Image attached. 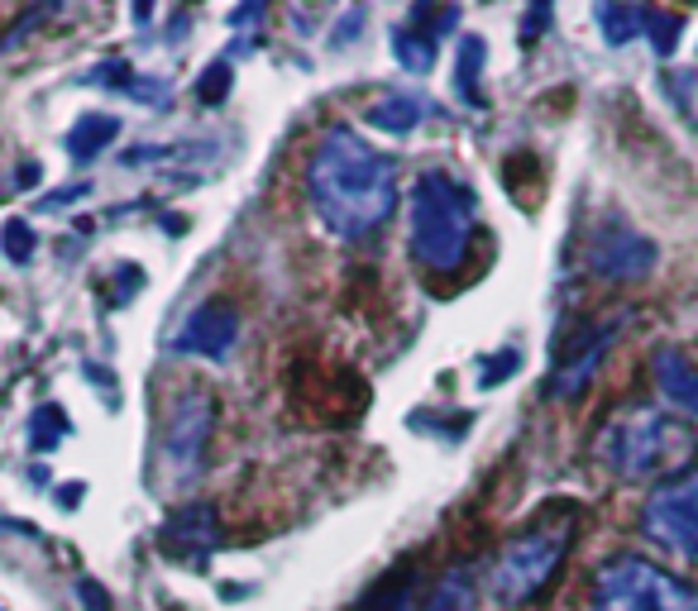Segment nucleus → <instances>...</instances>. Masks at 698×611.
<instances>
[{"instance_id": "29", "label": "nucleus", "mask_w": 698, "mask_h": 611, "mask_svg": "<svg viewBox=\"0 0 698 611\" xmlns=\"http://www.w3.org/2000/svg\"><path fill=\"white\" fill-rule=\"evenodd\" d=\"M77 598L87 602V611H110V592L97 583V578H77Z\"/></svg>"}, {"instance_id": "21", "label": "nucleus", "mask_w": 698, "mask_h": 611, "mask_svg": "<svg viewBox=\"0 0 698 611\" xmlns=\"http://www.w3.org/2000/svg\"><path fill=\"white\" fill-rule=\"evenodd\" d=\"M34 249H39V234H34V224H29V220L10 216L6 224H0V253H6L14 268L34 263Z\"/></svg>"}, {"instance_id": "32", "label": "nucleus", "mask_w": 698, "mask_h": 611, "mask_svg": "<svg viewBox=\"0 0 698 611\" xmlns=\"http://www.w3.org/2000/svg\"><path fill=\"white\" fill-rule=\"evenodd\" d=\"M263 10H268V0H240V6L230 10V24H249V20H259Z\"/></svg>"}, {"instance_id": "2", "label": "nucleus", "mask_w": 698, "mask_h": 611, "mask_svg": "<svg viewBox=\"0 0 698 611\" xmlns=\"http://www.w3.org/2000/svg\"><path fill=\"white\" fill-rule=\"evenodd\" d=\"M698 430L665 411H617L594 440V459L622 482H665L694 469Z\"/></svg>"}, {"instance_id": "12", "label": "nucleus", "mask_w": 698, "mask_h": 611, "mask_svg": "<svg viewBox=\"0 0 698 611\" xmlns=\"http://www.w3.org/2000/svg\"><path fill=\"white\" fill-rule=\"evenodd\" d=\"M656 388L665 392V401L679 411L698 415V363L685 349H656Z\"/></svg>"}, {"instance_id": "4", "label": "nucleus", "mask_w": 698, "mask_h": 611, "mask_svg": "<svg viewBox=\"0 0 698 611\" xmlns=\"http://www.w3.org/2000/svg\"><path fill=\"white\" fill-rule=\"evenodd\" d=\"M575 507H550L541 521H531L517 540H507V550L493 564V598L502 607H521L531 598H541V588L560 573L569 544H575Z\"/></svg>"}, {"instance_id": "9", "label": "nucleus", "mask_w": 698, "mask_h": 611, "mask_svg": "<svg viewBox=\"0 0 698 611\" xmlns=\"http://www.w3.org/2000/svg\"><path fill=\"white\" fill-rule=\"evenodd\" d=\"M235 340H240V311H235L226 297H211L182 320V330L172 344L182 353H197V359H226L235 349Z\"/></svg>"}, {"instance_id": "3", "label": "nucleus", "mask_w": 698, "mask_h": 611, "mask_svg": "<svg viewBox=\"0 0 698 611\" xmlns=\"http://www.w3.org/2000/svg\"><path fill=\"white\" fill-rule=\"evenodd\" d=\"M479 197L450 172H421L411 187V259L431 272H455L469 259Z\"/></svg>"}, {"instance_id": "30", "label": "nucleus", "mask_w": 698, "mask_h": 611, "mask_svg": "<svg viewBox=\"0 0 698 611\" xmlns=\"http://www.w3.org/2000/svg\"><path fill=\"white\" fill-rule=\"evenodd\" d=\"M87 182H72V187H62V191H53V197H43L39 201V211H62V206H72V201H82L87 197Z\"/></svg>"}, {"instance_id": "5", "label": "nucleus", "mask_w": 698, "mask_h": 611, "mask_svg": "<svg viewBox=\"0 0 698 611\" xmlns=\"http://www.w3.org/2000/svg\"><path fill=\"white\" fill-rule=\"evenodd\" d=\"M589 611H698V588L646 554H617L594 573Z\"/></svg>"}, {"instance_id": "13", "label": "nucleus", "mask_w": 698, "mask_h": 611, "mask_svg": "<svg viewBox=\"0 0 698 611\" xmlns=\"http://www.w3.org/2000/svg\"><path fill=\"white\" fill-rule=\"evenodd\" d=\"M120 139V116H106V110H91V116H82L68 130V139H62V149H68L72 163H97V158L110 149V143Z\"/></svg>"}, {"instance_id": "7", "label": "nucleus", "mask_w": 698, "mask_h": 611, "mask_svg": "<svg viewBox=\"0 0 698 611\" xmlns=\"http://www.w3.org/2000/svg\"><path fill=\"white\" fill-rule=\"evenodd\" d=\"M584 259H589V272H598V278H608V282H637L656 268L660 253L641 230H631L622 220H602L589 234Z\"/></svg>"}, {"instance_id": "8", "label": "nucleus", "mask_w": 698, "mask_h": 611, "mask_svg": "<svg viewBox=\"0 0 698 611\" xmlns=\"http://www.w3.org/2000/svg\"><path fill=\"white\" fill-rule=\"evenodd\" d=\"M211 425H216V397L197 388L182 392L163 421V454L178 469H197L206 454V440H211Z\"/></svg>"}, {"instance_id": "31", "label": "nucleus", "mask_w": 698, "mask_h": 611, "mask_svg": "<svg viewBox=\"0 0 698 611\" xmlns=\"http://www.w3.org/2000/svg\"><path fill=\"white\" fill-rule=\"evenodd\" d=\"M359 24H363V10H349V14H345V24H336L330 43H336V48H340V43H355V29H359Z\"/></svg>"}, {"instance_id": "22", "label": "nucleus", "mask_w": 698, "mask_h": 611, "mask_svg": "<svg viewBox=\"0 0 698 611\" xmlns=\"http://www.w3.org/2000/svg\"><path fill=\"white\" fill-rule=\"evenodd\" d=\"M679 29H685L679 14H665V10L641 6V34H650V48H656L660 58H670L675 48H679Z\"/></svg>"}, {"instance_id": "23", "label": "nucleus", "mask_w": 698, "mask_h": 611, "mask_svg": "<svg viewBox=\"0 0 698 611\" xmlns=\"http://www.w3.org/2000/svg\"><path fill=\"white\" fill-rule=\"evenodd\" d=\"M68 435V415H62V407H39L34 411V421H29V449H34V454H49V449Z\"/></svg>"}, {"instance_id": "16", "label": "nucleus", "mask_w": 698, "mask_h": 611, "mask_svg": "<svg viewBox=\"0 0 698 611\" xmlns=\"http://www.w3.org/2000/svg\"><path fill=\"white\" fill-rule=\"evenodd\" d=\"M483 58H488V43L479 34H465L455 48V96L465 106H483V91H479V77H483Z\"/></svg>"}, {"instance_id": "20", "label": "nucleus", "mask_w": 698, "mask_h": 611, "mask_svg": "<svg viewBox=\"0 0 698 611\" xmlns=\"http://www.w3.org/2000/svg\"><path fill=\"white\" fill-rule=\"evenodd\" d=\"M392 53H398V62L407 72H431L436 68V39H426V34H417V29H392Z\"/></svg>"}, {"instance_id": "33", "label": "nucleus", "mask_w": 698, "mask_h": 611, "mask_svg": "<svg viewBox=\"0 0 698 611\" xmlns=\"http://www.w3.org/2000/svg\"><path fill=\"white\" fill-rule=\"evenodd\" d=\"M82 492H87L82 482H62V488H58V507H62V511L77 507V502H82Z\"/></svg>"}, {"instance_id": "10", "label": "nucleus", "mask_w": 698, "mask_h": 611, "mask_svg": "<svg viewBox=\"0 0 698 611\" xmlns=\"http://www.w3.org/2000/svg\"><path fill=\"white\" fill-rule=\"evenodd\" d=\"M216 507L206 502H192L182 511H172L163 535H158V544L172 554V559H192V564H206V554L216 550Z\"/></svg>"}, {"instance_id": "19", "label": "nucleus", "mask_w": 698, "mask_h": 611, "mask_svg": "<svg viewBox=\"0 0 698 611\" xmlns=\"http://www.w3.org/2000/svg\"><path fill=\"white\" fill-rule=\"evenodd\" d=\"M594 14H598L602 39H608L612 48H622V43H631L641 34V6H627V0H598Z\"/></svg>"}, {"instance_id": "25", "label": "nucleus", "mask_w": 698, "mask_h": 611, "mask_svg": "<svg viewBox=\"0 0 698 611\" xmlns=\"http://www.w3.org/2000/svg\"><path fill=\"white\" fill-rule=\"evenodd\" d=\"M82 82H91V87H116V91H130L134 87V72H130V62L124 58H116V62H101V68H91Z\"/></svg>"}, {"instance_id": "15", "label": "nucleus", "mask_w": 698, "mask_h": 611, "mask_svg": "<svg viewBox=\"0 0 698 611\" xmlns=\"http://www.w3.org/2000/svg\"><path fill=\"white\" fill-rule=\"evenodd\" d=\"M421 120H426V101L402 96V91L378 96V101L369 106V124H373V130H383V134H411Z\"/></svg>"}, {"instance_id": "35", "label": "nucleus", "mask_w": 698, "mask_h": 611, "mask_svg": "<svg viewBox=\"0 0 698 611\" xmlns=\"http://www.w3.org/2000/svg\"><path fill=\"white\" fill-rule=\"evenodd\" d=\"M39 163H29V158H24V163H20V187H39Z\"/></svg>"}, {"instance_id": "14", "label": "nucleus", "mask_w": 698, "mask_h": 611, "mask_svg": "<svg viewBox=\"0 0 698 611\" xmlns=\"http://www.w3.org/2000/svg\"><path fill=\"white\" fill-rule=\"evenodd\" d=\"M411 598H417V569L402 564V569H392L388 578H378V583L363 592L349 611H411Z\"/></svg>"}, {"instance_id": "26", "label": "nucleus", "mask_w": 698, "mask_h": 611, "mask_svg": "<svg viewBox=\"0 0 698 611\" xmlns=\"http://www.w3.org/2000/svg\"><path fill=\"white\" fill-rule=\"evenodd\" d=\"M521 368V353L517 349H502L498 359H488L483 363V378H479V388H498V382H507Z\"/></svg>"}, {"instance_id": "6", "label": "nucleus", "mask_w": 698, "mask_h": 611, "mask_svg": "<svg viewBox=\"0 0 698 611\" xmlns=\"http://www.w3.org/2000/svg\"><path fill=\"white\" fill-rule=\"evenodd\" d=\"M641 530L660 550L698 564V463L650 488L641 507Z\"/></svg>"}, {"instance_id": "34", "label": "nucleus", "mask_w": 698, "mask_h": 611, "mask_svg": "<svg viewBox=\"0 0 698 611\" xmlns=\"http://www.w3.org/2000/svg\"><path fill=\"white\" fill-rule=\"evenodd\" d=\"M130 14H134V24L144 29V24L153 20V0H134V10H130Z\"/></svg>"}, {"instance_id": "17", "label": "nucleus", "mask_w": 698, "mask_h": 611, "mask_svg": "<svg viewBox=\"0 0 698 611\" xmlns=\"http://www.w3.org/2000/svg\"><path fill=\"white\" fill-rule=\"evenodd\" d=\"M407 29H417L426 39H446L459 29V0H411L407 10Z\"/></svg>"}, {"instance_id": "18", "label": "nucleus", "mask_w": 698, "mask_h": 611, "mask_svg": "<svg viewBox=\"0 0 698 611\" xmlns=\"http://www.w3.org/2000/svg\"><path fill=\"white\" fill-rule=\"evenodd\" d=\"M426 611H479V583H473V573L469 569H450L436 583Z\"/></svg>"}, {"instance_id": "1", "label": "nucleus", "mask_w": 698, "mask_h": 611, "mask_svg": "<svg viewBox=\"0 0 698 611\" xmlns=\"http://www.w3.org/2000/svg\"><path fill=\"white\" fill-rule=\"evenodd\" d=\"M307 197L330 234L359 244V239L383 230L388 216L398 211V163L378 153L373 143H363L355 130L336 124L311 149Z\"/></svg>"}, {"instance_id": "11", "label": "nucleus", "mask_w": 698, "mask_h": 611, "mask_svg": "<svg viewBox=\"0 0 698 611\" xmlns=\"http://www.w3.org/2000/svg\"><path fill=\"white\" fill-rule=\"evenodd\" d=\"M622 330V320H608V325H594L589 334H579V344H569V359L555 368V382L550 392L555 397H579L584 388H589V378L598 373L602 353L612 349V334Z\"/></svg>"}, {"instance_id": "28", "label": "nucleus", "mask_w": 698, "mask_h": 611, "mask_svg": "<svg viewBox=\"0 0 698 611\" xmlns=\"http://www.w3.org/2000/svg\"><path fill=\"white\" fill-rule=\"evenodd\" d=\"M139 282H144V272H139L134 263H120V272H116V287H110V301H130V292H134V287Z\"/></svg>"}, {"instance_id": "27", "label": "nucleus", "mask_w": 698, "mask_h": 611, "mask_svg": "<svg viewBox=\"0 0 698 611\" xmlns=\"http://www.w3.org/2000/svg\"><path fill=\"white\" fill-rule=\"evenodd\" d=\"M550 14H555V0H531L527 6V20H521V43H536L550 29Z\"/></svg>"}, {"instance_id": "24", "label": "nucleus", "mask_w": 698, "mask_h": 611, "mask_svg": "<svg viewBox=\"0 0 698 611\" xmlns=\"http://www.w3.org/2000/svg\"><path fill=\"white\" fill-rule=\"evenodd\" d=\"M197 101L201 106H226V96L235 91V68L226 58H216V62H206V72L197 77Z\"/></svg>"}]
</instances>
